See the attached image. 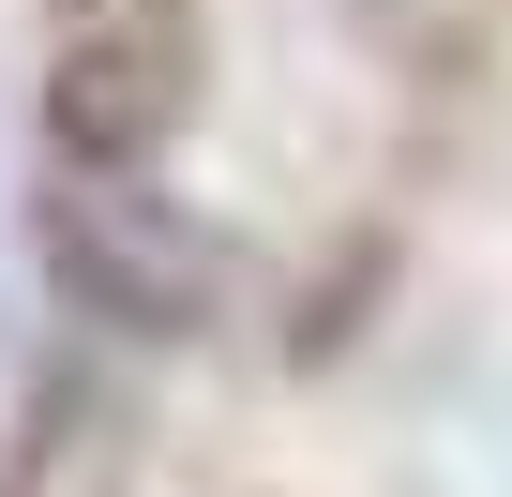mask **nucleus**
<instances>
[{
  "label": "nucleus",
  "mask_w": 512,
  "mask_h": 497,
  "mask_svg": "<svg viewBox=\"0 0 512 497\" xmlns=\"http://www.w3.org/2000/svg\"><path fill=\"white\" fill-rule=\"evenodd\" d=\"M196 106V0H61L46 16V151L76 181H151Z\"/></svg>",
  "instance_id": "obj_1"
},
{
  "label": "nucleus",
  "mask_w": 512,
  "mask_h": 497,
  "mask_svg": "<svg viewBox=\"0 0 512 497\" xmlns=\"http://www.w3.org/2000/svg\"><path fill=\"white\" fill-rule=\"evenodd\" d=\"M46 272H61V302L106 317V332H181L196 287H211L196 226H166L151 181H61V196H46Z\"/></svg>",
  "instance_id": "obj_2"
}]
</instances>
